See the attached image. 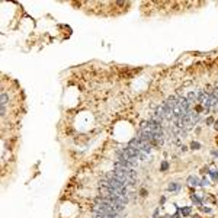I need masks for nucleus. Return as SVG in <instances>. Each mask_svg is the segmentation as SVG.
<instances>
[{"instance_id":"obj_1","label":"nucleus","mask_w":218,"mask_h":218,"mask_svg":"<svg viewBox=\"0 0 218 218\" xmlns=\"http://www.w3.org/2000/svg\"><path fill=\"white\" fill-rule=\"evenodd\" d=\"M10 102V96H9V93L7 92H2V95H0V105L2 106H6L7 103Z\"/></svg>"},{"instance_id":"obj_2","label":"nucleus","mask_w":218,"mask_h":218,"mask_svg":"<svg viewBox=\"0 0 218 218\" xmlns=\"http://www.w3.org/2000/svg\"><path fill=\"white\" fill-rule=\"evenodd\" d=\"M186 99H188V102H189L191 105H193L195 102H198V96H196L195 92H189L188 96H186Z\"/></svg>"},{"instance_id":"obj_3","label":"nucleus","mask_w":218,"mask_h":218,"mask_svg":"<svg viewBox=\"0 0 218 218\" xmlns=\"http://www.w3.org/2000/svg\"><path fill=\"white\" fill-rule=\"evenodd\" d=\"M188 183H189L191 186L199 185V179H198V177H195V176H189V177H188Z\"/></svg>"},{"instance_id":"obj_4","label":"nucleus","mask_w":218,"mask_h":218,"mask_svg":"<svg viewBox=\"0 0 218 218\" xmlns=\"http://www.w3.org/2000/svg\"><path fill=\"white\" fill-rule=\"evenodd\" d=\"M167 189L172 191V192H173V191H179V189H180V185H179V183H170V185L167 186Z\"/></svg>"},{"instance_id":"obj_5","label":"nucleus","mask_w":218,"mask_h":218,"mask_svg":"<svg viewBox=\"0 0 218 218\" xmlns=\"http://www.w3.org/2000/svg\"><path fill=\"white\" fill-rule=\"evenodd\" d=\"M182 214H183V215H189V214H191V206L183 208V209H182Z\"/></svg>"},{"instance_id":"obj_6","label":"nucleus","mask_w":218,"mask_h":218,"mask_svg":"<svg viewBox=\"0 0 218 218\" xmlns=\"http://www.w3.org/2000/svg\"><path fill=\"white\" fill-rule=\"evenodd\" d=\"M191 147H192L193 150H198V149L201 147V144H199V142H192V144H191Z\"/></svg>"},{"instance_id":"obj_7","label":"nucleus","mask_w":218,"mask_h":218,"mask_svg":"<svg viewBox=\"0 0 218 218\" xmlns=\"http://www.w3.org/2000/svg\"><path fill=\"white\" fill-rule=\"evenodd\" d=\"M167 169H169V164H167V163L164 161V163L161 164V170H167Z\"/></svg>"},{"instance_id":"obj_8","label":"nucleus","mask_w":218,"mask_h":218,"mask_svg":"<svg viewBox=\"0 0 218 218\" xmlns=\"http://www.w3.org/2000/svg\"><path fill=\"white\" fill-rule=\"evenodd\" d=\"M212 92H214V96L217 97V103H218V87H217V89H214Z\"/></svg>"},{"instance_id":"obj_9","label":"nucleus","mask_w":218,"mask_h":218,"mask_svg":"<svg viewBox=\"0 0 218 218\" xmlns=\"http://www.w3.org/2000/svg\"><path fill=\"white\" fill-rule=\"evenodd\" d=\"M209 173H211V176H212L214 179H218V174L215 173V170H212V172H209Z\"/></svg>"},{"instance_id":"obj_10","label":"nucleus","mask_w":218,"mask_h":218,"mask_svg":"<svg viewBox=\"0 0 218 218\" xmlns=\"http://www.w3.org/2000/svg\"><path fill=\"white\" fill-rule=\"evenodd\" d=\"M206 122H208V124H212L214 121H212V118H208V119H206Z\"/></svg>"},{"instance_id":"obj_11","label":"nucleus","mask_w":218,"mask_h":218,"mask_svg":"<svg viewBox=\"0 0 218 218\" xmlns=\"http://www.w3.org/2000/svg\"><path fill=\"white\" fill-rule=\"evenodd\" d=\"M212 154H214V156H218V151H212Z\"/></svg>"}]
</instances>
